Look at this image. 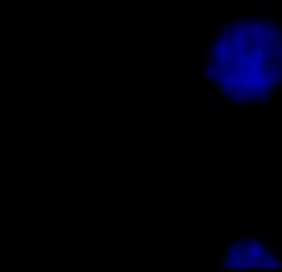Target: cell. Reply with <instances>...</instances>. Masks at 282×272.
I'll return each mask as SVG.
<instances>
[{"mask_svg":"<svg viewBox=\"0 0 282 272\" xmlns=\"http://www.w3.org/2000/svg\"><path fill=\"white\" fill-rule=\"evenodd\" d=\"M206 89L240 114L282 106V20L248 8L220 20L200 50Z\"/></svg>","mask_w":282,"mask_h":272,"instance_id":"1","label":"cell"}]
</instances>
